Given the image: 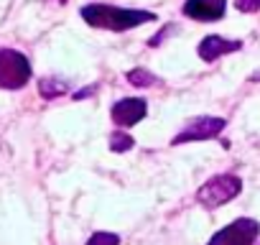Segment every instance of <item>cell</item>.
Listing matches in <instances>:
<instances>
[{
	"mask_svg": "<svg viewBox=\"0 0 260 245\" xmlns=\"http://www.w3.org/2000/svg\"><path fill=\"white\" fill-rule=\"evenodd\" d=\"M31 79V62L16 49H0V87L21 89Z\"/></svg>",
	"mask_w": 260,
	"mask_h": 245,
	"instance_id": "cell-3",
	"label": "cell"
},
{
	"mask_svg": "<svg viewBox=\"0 0 260 245\" xmlns=\"http://www.w3.org/2000/svg\"><path fill=\"white\" fill-rule=\"evenodd\" d=\"M257 235H260L257 220L240 217V220L230 222L227 227H222L219 232H214L207 245H252L257 240Z\"/></svg>",
	"mask_w": 260,
	"mask_h": 245,
	"instance_id": "cell-4",
	"label": "cell"
},
{
	"mask_svg": "<svg viewBox=\"0 0 260 245\" xmlns=\"http://www.w3.org/2000/svg\"><path fill=\"white\" fill-rule=\"evenodd\" d=\"M240 49H242V41H237V39L207 36V39H202V41H199L197 54H199V59H202V62L212 64V62H217L219 56H224V54H235V51H240Z\"/></svg>",
	"mask_w": 260,
	"mask_h": 245,
	"instance_id": "cell-8",
	"label": "cell"
},
{
	"mask_svg": "<svg viewBox=\"0 0 260 245\" xmlns=\"http://www.w3.org/2000/svg\"><path fill=\"white\" fill-rule=\"evenodd\" d=\"M127 82L133 84V87H156V84H158V77H156L153 72L138 67V69H130V72H127Z\"/></svg>",
	"mask_w": 260,
	"mask_h": 245,
	"instance_id": "cell-10",
	"label": "cell"
},
{
	"mask_svg": "<svg viewBox=\"0 0 260 245\" xmlns=\"http://www.w3.org/2000/svg\"><path fill=\"white\" fill-rule=\"evenodd\" d=\"M227 0H186L184 3V16L199 23H214L224 16Z\"/></svg>",
	"mask_w": 260,
	"mask_h": 245,
	"instance_id": "cell-7",
	"label": "cell"
},
{
	"mask_svg": "<svg viewBox=\"0 0 260 245\" xmlns=\"http://www.w3.org/2000/svg\"><path fill=\"white\" fill-rule=\"evenodd\" d=\"M235 8L240 13H257L260 11V0H235Z\"/></svg>",
	"mask_w": 260,
	"mask_h": 245,
	"instance_id": "cell-13",
	"label": "cell"
},
{
	"mask_svg": "<svg viewBox=\"0 0 260 245\" xmlns=\"http://www.w3.org/2000/svg\"><path fill=\"white\" fill-rule=\"evenodd\" d=\"M136 146V141L130 138L127 133H122V131H115L112 136H110V151H115V154H125V151H130Z\"/></svg>",
	"mask_w": 260,
	"mask_h": 245,
	"instance_id": "cell-11",
	"label": "cell"
},
{
	"mask_svg": "<svg viewBox=\"0 0 260 245\" xmlns=\"http://www.w3.org/2000/svg\"><path fill=\"white\" fill-rule=\"evenodd\" d=\"M227 126L224 117H214V115H202V117H194L189 120L184 131H179L174 136V146H181V143H189V141H209V138H217Z\"/></svg>",
	"mask_w": 260,
	"mask_h": 245,
	"instance_id": "cell-5",
	"label": "cell"
},
{
	"mask_svg": "<svg viewBox=\"0 0 260 245\" xmlns=\"http://www.w3.org/2000/svg\"><path fill=\"white\" fill-rule=\"evenodd\" d=\"M67 82H61V79H54V77H44L41 82H39V92H41V97H46V100H54V97H59V95H67Z\"/></svg>",
	"mask_w": 260,
	"mask_h": 245,
	"instance_id": "cell-9",
	"label": "cell"
},
{
	"mask_svg": "<svg viewBox=\"0 0 260 245\" xmlns=\"http://www.w3.org/2000/svg\"><path fill=\"white\" fill-rule=\"evenodd\" d=\"M87 245H120V235L100 230V232H94V235L87 240Z\"/></svg>",
	"mask_w": 260,
	"mask_h": 245,
	"instance_id": "cell-12",
	"label": "cell"
},
{
	"mask_svg": "<svg viewBox=\"0 0 260 245\" xmlns=\"http://www.w3.org/2000/svg\"><path fill=\"white\" fill-rule=\"evenodd\" d=\"M82 18L92 28H105V31H130L143 23L156 21V13L151 11H138V8H117L110 3H89L82 8Z\"/></svg>",
	"mask_w": 260,
	"mask_h": 245,
	"instance_id": "cell-1",
	"label": "cell"
},
{
	"mask_svg": "<svg viewBox=\"0 0 260 245\" xmlns=\"http://www.w3.org/2000/svg\"><path fill=\"white\" fill-rule=\"evenodd\" d=\"M242 192V179L235 174H217L212 176L207 184L199 187L197 192V202L207 209H217L222 204H227L230 199H235Z\"/></svg>",
	"mask_w": 260,
	"mask_h": 245,
	"instance_id": "cell-2",
	"label": "cell"
},
{
	"mask_svg": "<svg viewBox=\"0 0 260 245\" xmlns=\"http://www.w3.org/2000/svg\"><path fill=\"white\" fill-rule=\"evenodd\" d=\"M148 112V105L143 97H122L112 105L110 115H112V122L117 128H133L136 122H141Z\"/></svg>",
	"mask_w": 260,
	"mask_h": 245,
	"instance_id": "cell-6",
	"label": "cell"
}]
</instances>
